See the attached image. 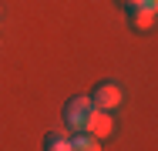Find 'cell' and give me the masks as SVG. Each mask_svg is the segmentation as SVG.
Instances as JSON below:
<instances>
[{
	"mask_svg": "<svg viewBox=\"0 0 158 151\" xmlns=\"http://www.w3.org/2000/svg\"><path fill=\"white\" fill-rule=\"evenodd\" d=\"M91 97L88 94H77V97H71L67 104H64V124L74 131V134H81L84 131V121H88V114H91Z\"/></svg>",
	"mask_w": 158,
	"mask_h": 151,
	"instance_id": "cell-1",
	"label": "cell"
},
{
	"mask_svg": "<svg viewBox=\"0 0 158 151\" xmlns=\"http://www.w3.org/2000/svg\"><path fill=\"white\" fill-rule=\"evenodd\" d=\"M84 134H91V138H98V141L111 138V134H114V118H111V111L91 108V114H88V121H84Z\"/></svg>",
	"mask_w": 158,
	"mask_h": 151,
	"instance_id": "cell-2",
	"label": "cell"
},
{
	"mask_svg": "<svg viewBox=\"0 0 158 151\" xmlns=\"http://www.w3.org/2000/svg\"><path fill=\"white\" fill-rule=\"evenodd\" d=\"M88 97H91V104L101 108V111H114V108L121 104V88H118L114 81H101Z\"/></svg>",
	"mask_w": 158,
	"mask_h": 151,
	"instance_id": "cell-3",
	"label": "cell"
},
{
	"mask_svg": "<svg viewBox=\"0 0 158 151\" xmlns=\"http://www.w3.org/2000/svg\"><path fill=\"white\" fill-rule=\"evenodd\" d=\"M128 10V24L135 30H155V7H125Z\"/></svg>",
	"mask_w": 158,
	"mask_h": 151,
	"instance_id": "cell-4",
	"label": "cell"
},
{
	"mask_svg": "<svg viewBox=\"0 0 158 151\" xmlns=\"http://www.w3.org/2000/svg\"><path fill=\"white\" fill-rule=\"evenodd\" d=\"M71 151H101V141L81 131V134H74V138H71Z\"/></svg>",
	"mask_w": 158,
	"mask_h": 151,
	"instance_id": "cell-5",
	"label": "cell"
},
{
	"mask_svg": "<svg viewBox=\"0 0 158 151\" xmlns=\"http://www.w3.org/2000/svg\"><path fill=\"white\" fill-rule=\"evenodd\" d=\"M44 151H71V138H61V134H47V141H44Z\"/></svg>",
	"mask_w": 158,
	"mask_h": 151,
	"instance_id": "cell-6",
	"label": "cell"
},
{
	"mask_svg": "<svg viewBox=\"0 0 158 151\" xmlns=\"http://www.w3.org/2000/svg\"><path fill=\"white\" fill-rule=\"evenodd\" d=\"M125 7H155V0H128Z\"/></svg>",
	"mask_w": 158,
	"mask_h": 151,
	"instance_id": "cell-7",
	"label": "cell"
},
{
	"mask_svg": "<svg viewBox=\"0 0 158 151\" xmlns=\"http://www.w3.org/2000/svg\"><path fill=\"white\" fill-rule=\"evenodd\" d=\"M118 3H121V7H125V3H128V0H118Z\"/></svg>",
	"mask_w": 158,
	"mask_h": 151,
	"instance_id": "cell-8",
	"label": "cell"
}]
</instances>
